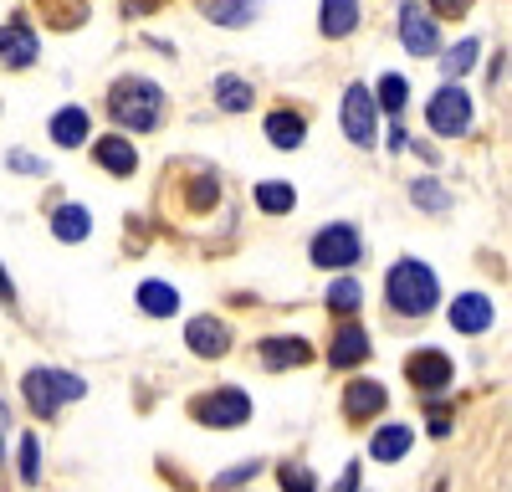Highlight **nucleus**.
<instances>
[{
    "mask_svg": "<svg viewBox=\"0 0 512 492\" xmlns=\"http://www.w3.org/2000/svg\"><path fill=\"white\" fill-rule=\"evenodd\" d=\"M384 298H390V308L400 318H425L441 303V277L420 257H400L390 272H384Z\"/></svg>",
    "mask_w": 512,
    "mask_h": 492,
    "instance_id": "nucleus-1",
    "label": "nucleus"
},
{
    "mask_svg": "<svg viewBox=\"0 0 512 492\" xmlns=\"http://www.w3.org/2000/svg\"><path fill=\"white\" fill-rule=\"evenodd\" d=\"M108 113H113L118 129H134V134L159 129V118H164V93H159V82H149V77H123V82H113Z\"/></svg>",
    "mask_w": 512,
    "mask_h": 492,
    "instance_id": "nucleus-2",
    "label": "nucleus"
},
{
    "mask_svg": "<svg viewBox=\"0 0 512 492\" xmlns=\"http://www.w3.org/2000/svg\"><path fill=\"white\" fill-rule=\"evenodd\" d=\"M82 385L77 375H67V369H26V380H21V395H26V405H31V416H57V410L67 405V400H82Z\"/></svg>",
    "mask_w": 512,
    "mask_h": 492,
    "instance_id": "nucleus-3",
    "label": "nucleus"
},
{
    "mask_svg": "<svg viewBox=\"0 0 512 492\" xmlns=\"http://www.w3.org/2000/svg\"><path fill=\"white\" fill-rule=\"evenodd\" d=\"M425 123H431L436 139H461L472 129V93L461 88V82H441L425 103Z\"/></svg>",
    "mask_w": 512,
    "mask_h": 492,
    "instance_id": "nucleus-4",
    "label": "nucleus"
},
{
    "mask_svg": "<svg viewBox=\"0 0 512 492\" xmlns=\"http://www.w3.org/2000/svg\"><path fill=\"white\" fill-rule=\"evenodd\" d=\"M190 416L200 426H221V431H236L251 421V395L236 390V385H221V390H210V395H195L190 400Z\"/></svg>",
    "mask_w": 512,
    "mask_h": 492,
    "instance_id": "nucleus-5",
    "label": "nucleus"
},
{
    "mask_svg": "<svg viewBox=\"0 0 512 492\" xmlns=\"http://www.w3.org/2000/svg\"><path fill=\"white\" fill-rule=\"evenodd\" d=\"M338 123H344L349 144H359V149H369V144L379 139V103H374V93L364 88V82H349V88H344Z\"/></svg>",
    "mask_w": 512,
    "mask_h": 492,
    "instance_id": "nucleus-6",
    "label": "nucleus"
},
{
    "mask_svg": "<svg viewBox=\"0 0 512 492\" xmlns=\"http://www.w3.org/2000/svg\"><path fill=\"white\" fill-rule=\"evenodd\" d=\"M308 257H313L318 267H328V272H344V267H354V262L364 257V241H359V231H354L349 221H333V226H323V231L313 236Z\"/></svg>",
    "mask_w": 512,
    "mask_h": 492,
    "instance_id": "nucleus-7",
    "label": "nucleus"
},
{
    "mask_svg": "<svg viewBox=\"0 0 512 492\" xmlns=\"http://www.w3.org/2000/svg\"><path fill=\"white\" fill-rule=\"evenodd\" d=\"M405 380H410L420 395H446L451 380H456V364H451L446 349H415V354L405 359Z\"/></svg>",
    "mask_w": 512,
    "mask_h": 492,
    "instance_id": "nucleus-8",
    "label": "nucleus"
},
{
    "mask_svg": "<svg viewBox=\"0 0 512 492\" xmlns=\"http://www.w3.org/2000/svg\"><path fill=\"white\" fill-rule=\"evenodd\" d=\"M400 41H405L410 57H436V52H441L436 16L420 11V0H405V6H400Z\"/></svg>",
    "mask_w": 512,
    "mask_h": 492,
    "instance_id": "nucleus-9",
    "label": "nucleus"
},
{
    "mask_svg": "<svg viewBox=\"0 0 512 492\" xmlns=\"http://www.w3.org/2000/svg\"><path fill=\"white\" fill-rule=\"evenodd\" d=\"M185 344H190V354H200V359H221V354L231 349V328H226L221 318L200 313V318L185 323Z\"/></svg>",
    "mask_w": 512,
    "mask_h": 492,
    "instance_id": "nucleus-10",
    "label": "nucleus"
},
{
    "mask_svg": "<svg viewBox=\"0 0 512 492\" xmlns=\"http://www.w3.org/2000/svg\"><path fill=\"white\" fill-rule=\"evenodd\" d=\"M492 318H497V308H492L487 293H461V298H451V328H456V334H466V339L487 334Z\"/></svg>",
    "mask_w": 512,
    "mask_h": 492,
    "instance_id": "nucleus-11",
    "label": "nucleus"
},
{
    "mask_svg": "<svg viewBox=\"0 0 512 492\" xmlns=\"http://www.w3.org/2000/svg\"><path fill=\"white\" fill-rule=\"evenodd\" d=\"M384 405H390V390L379 380H349L344 385V416L349 421H374Z\"/></svg>",
    "mask_w": 512,
    "mask_h": 492,
    "instance_id": "nucleus-12",
    "label": "nucleus"
},
{
    "mask_svg": "<svg viewBox=\"0 0 512 492\" xmlns=\"http://www.w3.org/2000/svg\"><path fill=\"white\" fill-rule=\"evenodd\" d=\"M369 334L359 323H338V334H333V344H328V364L333 369H359L364 359H369Z\"/></svg>",
    "mask_w": 512,
    "mask_h": 492,
    "instance_id": "nucleus-13",
    "label": "nucleus"
},
{
    "mask_svg": "<svg viewBox=\"0 0 512 492\" xmlns=\"http://www.w3.org/2000/svg\"><path fill=\"white\" fill-rule=\"evenodd\" d=\"M93 159L103 164L108 175H118V180H128V175L139 170V149H134V139H123V134H103L93 144Z\"/></svg>",
    "mask_w": 512,
    "mask_h": 492,
    "instance_id": "nucleus-14",
    "label": "nucleus"
},
{
    "mask_svg": "<svg viewBox=\"0 0 512 492\" xmlns=\"http://www.w3.org/2000/svg\"><path fill=\"white\" fill-rule=\"evenodd\" d=\"M308 359H313V344L297 339V334H272V339H262V364H267V369H297V364H308Z\"/></svg>",
    "mask_w": 512,
    "mask_h": 492,
    "instance_id": "nucleus-15",
    "label": "nucleus"
},
{
    "mask_svg": "<svg viewBox=\"0 0 512 492\" xmlns=\"http://www.w3.org/2000/svg\"><path fill=\"white\" fill-rule=\"evenodd\" d=\"M0 62H6V67H31L36 62V31L26 21L0 26Z\"/></svg>",
    "mask_w": 512,
    "mask_h": 492,
    "instance_id": "nucleus-16",
    "label": "nucleus"
},
{
    "mask_svg": "<svg viewBox=\"0 0 512 492\" xmlns=\"http://www.w3.org/2000/svg\"><path fill=\"white\" fill-rule=\"evenodd\" d=\"M195 6L216 26H251L256 16H262V0H195Z\"/></svg>",
    "mask_w": 512,
    "mask_h": 492,
    "instance_id": "nucleus-17",
    "label": "nucleus"
},
{
    "mask_svg": "<svg viewBox=\"0 0 512 492\" xmlns=\"http://www.w3.org/2000/svg\"><path fill=\"white\" fill-rule=\"evenodd\" d=\"M410 446H415V431H410V426H400V421H384V426L369 436V457H374V462H400Z\"/></svg>",
    "mask_w": 512,
    "mask_h": 492,
    "instance_id": "nucleus-18",
    "label": "nucleus"
},
{
    "mask_svg": "<svg viewBox=\"0 0 512 492\" xmlns=\"http://www.w3.org/2000/svg\"><path fill=\"white\" fill-rule=\"evenodd\" d=\"M354 26H359V0H323V11H318V31H323L328 41L354 36Z\"/></svg>",
    "mask_w": 512,
    "mask_h": 492,
    "instance_id": "nucleus-19",
    "label": "nucleus"
},
{
    "mask_svg": "<svg viewBox=\"0 0 512 492\" xmlns=\"http://www.w3.org/2000/svg\"><path fill=\"white\" fill-rule=\"evenodd\" d=\"M267 139H272V149H297V144L308 139L303 113H292V108H272V113H267Z\"/></svg>",
    "mask_w": 512,
    "mask_h": 492,
    "instance_id": "nucleus-20",
    "label": "nucleus"
},
{
    "mask_svg": "<svg viewBox=\"0 0 512 492\" xmlns=\"http://www.w3.org/2000/svg\"><path fill=\"white\" fill-rule=\"evenodd\" d=\"M88 134H93V118L82 113V108H57V113H52V139H57L62 149H77Z\"/></svg>",
    "mask_w": 512,
    "mask_h": 492,
    "instance_id": "nucleus-21",
    "label": "nucleus"
},
{
    "mask_svg": "<svg viewBox=\"0 0 512 492\" xmlns=\"http://www.w3.org/2000/svg\"><path fill=\"white\" fill-rule=\"evenodd\" d=\"M139 308L149 313V318H175L180 313V293H175V287H169V282H139Z\"/></svg>",
    "mask_w": 512,
    "mask_h": 492,
    "instance_id": "nucleus-22",
    "label": "nucleus"
},
{
    "mask_svg": "<svg viewBox=\"0 0 512 492\" xmlns=\"http://www.w3.org/2000/svg\"><path fill=\"white\" fill-rule=\"evenodd\" d=\"M52 236L57 241H88L93 236V216L82 205H57L52 211Z\"/></svg>",
    "mask_w": 512,
    "mask_h": 492,
    "instance_id": "nucleus-23",
    "label": "nucleus"
},
{
    "mask_svg": "<svg viewBox=\"0 0 512 492\" xmlns=\"http://www.w3.org/2000/svg\"><path fill=\"white\" fill-rule=\"evenodd\" d=\"M297 205V190L287 180H262L256 185V211H267V216H287Z\"/></svg>",
    "mask_w": 512,
    "mask_h": 492,
    "instance_id": "nucleus-24",
    "label": "nucleus"
},
{
    "mask_svg": "<svg viewBox=\"0 0 512 492\" xmlns=\"http://www.w3.org/2000/svg\"><path fill=\"white\" fill-rule=\"evenodd\" d=\"M410 200L420 205V211H451V190L436 180V175H420V180H410Z\"/></svg>",
    "mask_w": 512,
    "mask_h": 492,
    "instance_id": "nucleus-25",
    "label": "nucleus"
},
{
    "mask_svg": "<svg viewBox=\"0 0 512 492\" xmlns=\"http://www.w3.org/2000/svg\"><path fill=\"white\" fill-rule=\"evenodd\" d=\"M210 93H216V103H221L226 113H246V108L256 103V98H251V82H246V77H231V72L216 77V88H210Z\"/></svg>",
    "mask_w": 512,
    "mask_h": 492,
    "instance_id": "nucleus-26",
    "label": "nucleus"
},
{
    "mask_svg": "<svg viewBox=\"0 0 512 492\" xmlns=\"http://www.w3.org/2000/svg\"><path fill=\"white\" fill-rule=\"evenodd\" d=\"M477 57H482V47H477V41L472 36H466V41H456V47L441 57V72H446V82H456V77H466V72H472L477 67Z\"/></svg>",
    "mask_w": 512,
    "mask_h": 492,
    "instance_id": "nucleus-27",
    "label": "nucleus"
},
{
    "mask_svg": "<svg viewBox=\"0 0 512 492\" xmlns=\"http://www.w3.org/2000/svg\"><path fill=\"white\" fill-rule=\"evenodd\" d=\"M374 103H379L384 113H400V108L410 103V82H405L400 72H384V77H379V93H374Z\"/></svg>",
    "mask_w": 512,
    "mask_h": 492,
    "instance_id": "nucleus-28",
    "label": "nucleus"
},
{
    "mask_svg": "<svg viewBox=\"0 0 512 492\" xmlns=\"http://www.w3.org/2000/svg\"><path fill=\"white\" fill-rule=\"evenodd\" d=\"M359 303H364V287H359L354 277H333L328 308H333V313H359Z\"/></svg>",
    "mask_w": 512,
    "mask_h": 492,
    "instance_id": "nucleus-29",
    "label": "nucleus"
},
{
    "mask_svg": "<svg viewBox=\"0 0 512 492\" xmlns=\"http://www.w3.org/2000/svg\"><path fill=\"white\" fill-rule=\"evenodd\" d=\"M277 482H282V492H318V477L308 467H297V462H282L277 467Z\"/></svg>",
    "mask_w": 512,
    "mask_h": 492,
    "instance_id": "nucleus-30",
    "label": "nucleus"
},
{
    "mask_svg": "<svg viewBox=\"0 0 512 492\" xmlns=\"http://www.w3.org/2000/svg\"><path fill=\"white\" fill-rule=\"evenodd\" d=\"M216 200H221V180H216V175H200V180L190 185V211H210Z\"/></svg>",
    "mask_w": 512,
    "mask_h": 492,
    "instance_id": "nucleus-31",
    "label": "nucleus"
},
{
    "mask_svg": "<svg viewBox=\"0 0 512 492\" xmlns=\"http://www.w3.org/2000/svg\"><path fill=\"white\" fill-rule=\"evenodd\" d=\"M41 477V446L36 436H21V482H36Z\"/></svg>",
    "mask_w": 512,
    "mask_h": 492,
    "instance_id": "nucleus-32",
    "label": "nucleus"
},
{
    "mask_svg": "<svg viewBox=\"0 0 512 492\" xmlns=\"http://www.w3.org/2000/svg\"><path fill=\"white\" fill-rule=\"evenodd\" d=\"M472 6H477V0H425V11L441 16V21H456V16H466Z\"/></svg>",
    "mask_w": 512,
    "mask_h": 492,
    "instance_id": "nucleus-33",
    "label": "nucleus"
},
{
    "mask_svg": "<svg viewBox=\"0 0 512 492\" xmlns=\"http://www.w3.org/2000/svg\"><path fill=\"white\" fill-rule=\"evenodd\" d=\"M256 472H262V462H241V467L221 472V477H216V487H241V482H251Z\"/></svg>",
    "mask_w": 512,
    "mask_h": 492,
    "instance_id": "nucleus-34",
    "label": "nucleus"
},
{
    "mask_svg": "<svg viewBox=\"0 0 512 492\" xmlns=\"http://www.w3.org/2000/svg\"><path fill=\"white\" fill-rule=\"evenodd\" d=\"M333 492H359V462H349L344 472H338V482H333Z\"/></svg>",
    "mask_w": 512,
    "mask_h": 492,
    "instance_id": "nucleus-35",
    "label": "nucleus"
},
{
    "mask_svg": "<svg viewBox=\"0 0 512 492\" xmlns=\"http://www.w3.org/2000/svg\"><path fill=\"white\" fill-rule=\"evenodd\" d=\"M431 436H451V410H446V405L431 410Z\"/></svg>",
    "mask_w": 512,
    "mask_h": 492,
    "instance_id": "nucleus-36",
    "label": "nucleus"
},
{
    "mask_svg": "<svg viewBox=\"0 0 512 492\" xmlns=\"http://www.w3.org/2000/svg\"><path fill=\"white\" fill-rule=\"evenodd\" d=\"M11 170H26V175H41V164H36L31 154H21V149H11Z\"/></svg>",
    "mask_w": 512,
    "mask_h": 492,
    "instance_id": "nucleus-37",
    "label": "nucleus"
},
{
    "mask_svg": "<svg viewBox=\"0 0 512 492\" xmlns=\"http://www.w3.org/2000/svg\"><path fill=\"white\" fill-rule=\"evenodd\" d=\"M0 303H16V282H11L6 267H0Z\"/></svg>",
    "mask_w": 512,
    "mask_h": 492,
    "instance_id": "nucleus-38",
    "label": "nucleus"
},
{
    "mask_svg": "<svg viewBox=\"0 0 512 492\" xmlns=\"http://www.w3.org/2000/svg\"><path fill=\"white\" fill-rule=\"evenodd\" d=\"M164 6V0H128V11H134V16H149V11H159Z\"/></svg>",
    "mask_w": 512,
    "mask_h": 492,
    "instance_id": "nucleus-39",
    "label": "nucleus"
},
{
    "mask_svg": "<svg viewBox=\"0 0 512 492\" xmlns=\"http://www.w3.org/2000/svg\"><path fill=\"white\" fill-rule=\"evenodd\" d=\"M0 462H6V441H0Z\"/></svg>",
    "mask_w": 512,
    "mask_h": 492,
    "instance_id": "nucleus-40",
    "label": "nucleus"
},
{
    "mask_svg": "<svg viewBox=\"0 0 512 492\" xmlns=\"http://www.w3.org/2000/svg\"><path fill=\"white\" fill-rule=\"evenodd\" d=\"M0 421H6V405H0Z\"/></svg>",
    "mask_w": 512,
    "mask_h": 492,
    "instance_id": "nucleus-41",
    "label": "nucleus"
}]
</instances>
